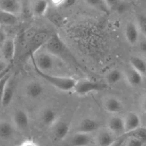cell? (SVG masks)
<instances>
[{
  "mask_svg": "<svg viewBox=\"0 0 146 146\" xmlns=\"http://www.w3.org/2000/svg\"><path fill=\"white\" fill-rule=\"evenodd\" d=\"M44 92V86L38 81H30L26 85L24 93L29 98L36 100L39 98Z\"/></svg>",
  "mask_w": 146,
  "mask_h": 146,
  "instance_id": "8",
  "label": "cell"
},
{
  "mask_svg": "<svg viewBox=\"0 0 146 146\" xmlns=\"http://www.w3.org/2000/svg\"><path fill=\"white\" fill-rule=\"evenodd\" d=\"M9 67H7V64L5 61L0 60V76L4 74Z\"/></svg>",
  "mask_w": 146,
  "mask_h": 146,
  "instance_id": "33",
  "label": "cell"
},
{
  "mask_svg": "<svg viewBox=\"0 0 146 146\" xmlns=\"http://www.w3.org/2000/svg\"><path fill=\"white\" fill-rule=\"evenodd\" d=\"M34 70L41 78H42L46 82H48L52 86L57 88L59 91H64V92L74 91L77 81L75 78L68 76L52 75V74H47V73L41 72L36 68H34Z\"/></svg>",
  "mask_w": 146,
  "mask_h": 146,
  "instance_id": "1",
  "label": "cell"
},
{
  "mask_svg": "<svg viewBox=\"0 0 146 146\" xmlns=\"http://www.w3.org/2000/svg\"><path fill=\"white\" fill-rule=\"evenodd\" d=\"M124 36L128 44L136 45L140 40V31L136 23L133 21H127L124 27Z\"/></svg>",
  "mask_w": 146,
  "mask_h": 146,
  "instance_id": "5",
  "label": "cell"
},
{
  "mask_svg": "<svg viewBox=\"0 0 146 146\" xmlns=\"http://www.w3.org/2000/svg\"><path fill=\"white\" fill-rule=\"evenodd\" d=\"M127 139H128V138H127ZM127 139L125 140V141H124L123 143H122V145H121V146H126V141H127Z\"/></svg>",
  "mask_w": 146,
  "mask_h": 146,
  "instance_id": "37",
  "label": "cell"
},
{
  "mask_svg": "<svg viewBox=\"0 0 146 146\" xmlns=\"http://www.w3.org/2000/svg\"><path fill=\"white\" fill-rule=\"evenodd\" d=\"M100 123L96 119L93 118H85L81 120L76 128L75 133L90 134L99 131Z\"/></svg>",
  "mask_w": 146,
  "mask_h": 146,
  "instance_id": "6",
  "label": "cell"
},
{
  "mask_svg": "<svg viewBox=\"0 0 146 146\" xmlns=\"http://www.w3.org/2000/svg\"><path fill=\"white\" fill-rule=\"evenodd\" d=\"M30 57L34 68L41 72L49 74V71H52L55 66L54 56L45 49L41 48Z\"/></svg>",
  "mask_w": 146,
  "mask_h": 146,
  "instance_id": "2",
  "label": "cell"
},
{
  "mask_svg": "<svg viewBox=\"0 0 146 146\" xmlns=\"http://www.w3.org/2000/svg\"><path fill=\"white\" fill-rule=\"evenodd\" d=\"M16 43L13 38H7L1 46V53L6 62H11L16 54Z\"/></svg>",
  "mask_w": 146,
  "mask_h": 146,
  "instance_id": "16",
  "label": "cell"
},
{
  "mask_svg": "<svg viewBox=\"0 0 146 146\" xmlns=\"http://www.w3.org/2000/svg\"><path fill=\"white\" fill-rule=\"evenodd\" d=\"M23 3L17 0H2L0 1V10L12 15L17 16L22 11Z\"/></svg>",
  "mask_w": 146,
  "mask_h": 146,
  "instance_id": "12",
  "label": "cell"
},
{
  "mask_svg": "<svg viewBox=\"0 0 146 146\" xmlns=\"http://www.w3.org/2000/svg\"><path fill=\"white\" fill-rule=\"evenodd\" d=\"M136 24L140 32L142 33L146 38V15L138 13L136 15Z\"/></svg>",
  "mask_w": 146,
  "mask_h": 146,
  "instance_id": "29",
  "label": "cell"
},
{
  "mask_svg": "<svg viewBox=\"0 0 146 146\" xmlns=\"http://www.w3.org/2000/svg\"><path fill=\"white\" fill-rule=\"evenodd\" d=\"M104 110L113 115L121 113L124 108L122 101L115 96H108L104 101Z\"/></svg>",
  "mask_w": 146,
  "mask_h": 146,
  "instance_id": "7",
  "label": "cell"
},
{
  "mask_svg": "<svg viewBox=\"0 0 146 146\" xmlns=\"http://www.w3.org/2000/svg\"><path fill=\"white\" fill-rule=\"evenodd\" d=\"M108 85L106 83L91 79H81L76 81L74 92L78 96H85L92 92H98L106 89Z\"/></svg>",
  "mask_w": 146,
  "mask_h": 146,
  "instance_id": "4",
  "label": "cell"
},
{
  "mask_svg": "<svg viewBox=\"0 0 146 146\" xmlns=\"http://www.w3.org/2000/svg\"><path fill=\"white\" fill-rule=\"evenodd\" d=\"M107 126H108L107 129L113 133L115 135H119L123 136L125 134L123 118L119 115H112L108 119Z\"/></svg>",
  "mask_w": 146,
  "mask_h": 146,
  "instance_id": "9",
  "label": "cell"
},
{
  "mask_svg": "<svg viewBox=\"0 0 146 146\" xmlns=\"http://www.w3.org/2000/svg\"><path fill=\"white\" fill-rule=\"evenodd\" d=\"M43 48L52 54L54 57H60L63 59H67L68 61L72 59V58L70 57V54L68 53V50L64 42L56 34L51 36Z\"/></svg>",
  "mask_w": 146,
  "mask_h": 146,
  "instance_id": "3",
  "label": "cell"
},
{
  "mask_svg": "<svg viewBox=\"0 0 146 146\" xmlns=\"http://www.w3.org/2000/svg\"><path fill=\"white\" fill-rule=\"evenodd\" d=\"M30 11L35 17H41L48 11L50 3L47 1H33L29 2Z\"/></svg>",
  "mask_w": 146,
  "mask_h": 146,
  "instance_id": "19",
  "label": "cell"
},
{
  "mask_svg": "<svg viewBox=\"0 0 146 146\" xmlns=\"http://www.w3.org/2000/svg\"><path fill=\"white\" fill-rule=\"evenodd\" d=\"M84 3L89 6V7L94 8V9L98 10L100 12L104 13V14H109L111 12L107 1H103V0H86V1H84Z\"/></svg>",
  "mask_w": 146,
  "mask_h": 146,
  "instance_id": "25",
  "label": "cell"
},
{
  "mask_svg": "<svg viewBox=\"0 0 146 146\" xmlns=\"http://www.w3.org/2000/svg\"><path fill=\"white\" fill-rule=\"evenodd\" d=\"M93 138L90 134L75 133L69 139L70 146H88L91 145Z\"/></svg>",
  "mask_w": 146,
  "mask_h": 146,
  "instance_id": "18",
  "label": "cell"
},
{
  "mask_svg": "<svg viewBox=\"0 0 146 146\" xmlns=\"http://www.w3.org/2000/svg\"><path fill=\"white\" fill-rule=\"evenodd\" d=\"M145 143L135 138H128L126 141V146H143Z\"/></svg>",
  "mask_w": 146,
  "mask_h": 146,
  "instance_id": "30",
  "label": "cell"
},
{
  "mask_svg": "<svg viewBox=\"0 0 146 146\" xmlns=\"http://www.w3.org/2000/svg\"><path fill=\"white\" fill-rule=\"evenodd\" d=\"M141 108H142L144 112L146 113V97L141 103Z\"/></svg>",
  "mask_w": 146,
  "mask_h": 146,
  "instance_id": "36",
  "label": "cell"
},
{
  "mask_svg": "<svg viewBox=\"0 0 146 146\" xmlns=\"http://www.w3.org/2000/svg\"><path fill=\"white\" fill-rule=\"evenodd\" d=\"M138 48L143 54L146 55V38L138 42Z\"/></svg>",
  "mask_w": 146,
  "mask_h": 146,
  "instance_id": "31",
  "label": "cell"
},
{
  "mask_svg": "<svg viewBox=\"0 0 146 146\" xmlns=\"http://www.w3.org/2000/svg\"><path fill=\"white\" fill-rule=\"evenodd\" d=\"M7 39V38L5 31H4L2 29L0 28V45L2 46L3 44L5 42Z\"/></svg>",
  "mask_w": 146,
  "mask_h": 146,
  "instance_id": "34",
  "label": "cell"
},
{
  "mask_svg": "<svg viewBox=\"0 0 146 146\" xmlns=\"http://www.w3.org/2000/svg\"><path fill=\"white\" fill-rule=\"evenodd\" d=\"M125 133L131 132L141 127V118L135 112H128L123 118Z\"/></svg>",
  "mask_w": 146,
  "mask_h": 146,
  "instance_id": "13",
  "label": "cell"
},
{
  "mask_svg": "<svg viewBox=\"0 0 146 146\" xmlns=\"http://www.w3.org/2000/svg\"><path fill=\"white\" fill-rule=\"evenodd\" d=\"M19 146H39V145L32 140H26L23 141Z\"/></svg>",
  "mask_w": 146,
  "mask_h": 146,
  "instance_id": "32",
  "label": "cell"
},
{
  "mask_svg": "<svg viewBox=\"0 0 146 146\" xmlns=\"http://www.w3.org/2000/svg\"><path fill=\"white\" fill-rule=\"evenodd\" d=\"M124 74V78L126 80L130 86L133 87L139 86L143 82V77L135 69L130 66L127 67L125 70Z\"/></svg>",
  "mask_w": 146,
  "mask_h": 146,
  "instance_id": "17",
  "label": "cell"
},
{
  "mask_svg": "<svg viewBox=\"0 0 146 146\" xmlns=\"http://www.w3.org/2000/svg\"><path fill=\"white\" fill-rule=\"evenodd\" d=\"M11 74L9 73V68L0 77V108L1 107V101H2L3 94H4V89H5L6 85L9 81V78H11Z\"/></svg>",
  "mask_w": 146,
  "mask_h": 146,
  "instance_id": "28",
  "label": "cell"
},
{
  "mask_svg": "<svg viewBox=\"0 0 146 146\" xmlns=\"http://www.w3.org/2000/svg\"><path fill=\"white\" fill-rule=\"evenodd\" d=\"M17 17L0 10V25L12 26L17 24Z\"/></svg>",
  "mask_w": 146,
  "mask_h": 146,
  "instance_id": "26",
  "label": "cell"
},
{
  "mask_svg": "<svg viewBox=\"0 0 146 146\" xmlns=\"http://www.w3.org/2000/svg\"><path fill=\"white\" fill-rule=\"evenodd\" d=\"M51 133L54 139L57 141H64L70 131V125L64 121L58 120L52 127Z\"/></svg>",
  "mask_w": 146,
  "mask_h": 146,
  "instance_id": "10",
  "label": "cell"
},
{
  "mask_svg": "<svg viewBox=\"0 0 146 146\" xmlns=\"http://www.w3.org/2000/svg\"><path fill=\"white\" fill-rule=\"evenodd\" d=\"M58 120V113L51 108L44 109L40 115V121L44 126L51 128Z\"/></svg>",
  "mask_w": 146,
  "mask_h": 146,
  "instance_id": "14",
  "label": "cell"
},
{
  "mask_svg": "<svg viewBox=\"0 0 146 146\" xmlns=\"http://www.w3.org/2000/svg\"><path fill=\"white\" fill-rule=\"evenodd\" d=\"M14 95V81L12 78H9V81L6 85L3 94L2 101H1V106L7 108L10 105L12 101Z\"/></svg>",
  "mask_w": 146,
  "mask_h": 146,
  "instance_id": "20",
  "label": "cell"
},
{
  "mask_svg": "<svg viewBox=\"0 0 146 146\" xmlns=\"http://www.w3.org/2000/svg\"><path fill=\"white\" fill-rule=\"evenodd\" d=\"M126 139H127L126 135H123V136H121L119 138H118V140H117L116 142H115L112 146H121V145H122L123 143Z\"/></svg>",
  "mask_w": 146,
  "mask_h": 146,
  "instance_id": "35",
  "label": "cell"
},
{
  "mask_svg": "<svg viewBox=\"0 0 146 146\" xmlns=\"http://www.w3.org/2000/svg\"><path fill=\"white\" fill-rule=\"evenodd\" d=\"M107 3L109 7L110 11L117 14H122L126 12L129 7L128 1L121 0H108Z\"/></svg>",
  "mask_w": 146,
  "mask_h": 146,
  "instance_id": "22",
  "label": "cell"
},
{
  "mask_svg": "<svg viewBox=\"0 0 146 146\" xmlns=\"http://www.w3.org/2000/svg\"><path fill=\"white\" fill-rule=\"evenodd\" d=\"M16 128L14 124L8 121L0 122V138L2 139H9L15 133Z\"/></svg>",
  "mask_w": 146,
  "mask_h": 146,
  "instance_id": "23",
  "label": "cell"
},
{
  "mask_svg": "<svg viewBox=\"0 0 146 146\" xmlns=\"http://www.w3.org/2000/svg\"><path fill=\"white\" fill-rule=\"evenodd\" d=\"M117 140L116 135L108 129L99 131L96 136V143L98 146H112Z\"/></svg>",
  "mask_w": 146,
  "mask_h": 146,
  "instance_id": "15",
  "label": "cell"
},
{
  "mask_svg": "<svg viewBox=\"0 0 146 146\" xmlns=\"http://www.w3.org/2000/svg\"><path fill=\"white\" fill-rule=\"evenodd\" d=\"M13 124L19 130L24 131L29 125V117L28 113L24 109H17L14 111L12 117Z\"/></svg>",
  "mask_w": 146,
  "mask_h": 146,
  "instance_id": "11",
  "label": "cell"
},
{
  "mask_svg": "<svg viewBox=\"0 0 146 146\" xmlns=\"http://www.w3.org/2000/svg\"><path fill=\"white\" fill-rule=\"evenodd\" d=\"M130 66L143 77H146V60L143 58L138 56H132L130 58Z\"/></svg>",
  "mask_w": 146,
  "mask_h": 146,
  "instance_id": "21",
  "label": "cell"
},
{
  "mask_svg": "<svg viewBox=\"0 0 146 146\" xmlns=\"http://www.w3.org/2000/svg\"><path fill=\"white\" fill-rule=\"evenodd\" d=\"M125 135H126L127 138H135L143 143L146 142V128L144 127L141 126L131 132L125 133Z\"/></svg>",
  "mask_w": 146,
  "mask_h": 146,
  "instance_id": "27",
  "label": "cell"
},
{
  "mask_svg": "<svg viewBox=\"0 0 146 146\" xmlns=\"http://www.w3.org/2000/svg\"><path fill=\"white\" fill-rule=\"evenodd\" d=\"M124 74L118 68H113L110 70L106 75V81L107 85H115L122 81Z\"/></svg>",
  "mask_w": 146,
  "mask_h": 146,
  "instance_id": "24",
  "label": "cell"
}]
</instances>
